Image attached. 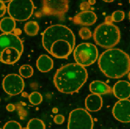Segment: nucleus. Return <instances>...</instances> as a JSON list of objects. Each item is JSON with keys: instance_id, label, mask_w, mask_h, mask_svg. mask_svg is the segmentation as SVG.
<instances>
[{"instance_id": "nucleus-1", "label": "nucleus", "mask_w": 130, "mask_h": 129, "mask_svg": "<svg viewBox=\"0 0 130 129\" xmlns=\"http://www.w3.org/2000/svg\"><path fill=\"white\" fill-rule=\"evenodd\" d=\"M42 42L45 49L52 56L65 59L72 52L75 45V38L67 27L56 24L47 28L43 32Z\"/></svg>"}, {"instance_id": "nucleus-2", "label": "nucleus", "mask_w": 130, "mask_h": 129, "mask_svg": "<svg viewBox=\"0 0 130 129\" xmlns=\"http://www.w3.org/2000/svg\"><path fill=\"white\" fill-rule=\"evenodd\" d=\"M88 74L84 67L69 63L57 70L54 83L59 91L70 94L77 92L87 81Z\"/></svg>"}, {"instance_id": "nucleus-3", "label": "nucleus", "mask_w": 130, "mask_h": 129, "mask_svg": "<svg viewBox=\"0 0 130 129\" xmlns=\"http://www.w3.org/2000/svg\"><path fill=\"white\" fill-rule=\"evenodd\" d=\"M98 63L101 71L111 79H120L130 71L129 56L118 48H110L104 51Z\"/></svg>"}, {"instance_id": "nucleus-4", "label": "nucleus", "mask_w": 130, "mask_h": 129, "mask_svg": "<svg viewBox=\"0 0 130 129\" xmlns=\"http://www.w3.org/2000/svg\"><path fill=\"white\" fill-rule=\"evenodd\" d=\"M93 38L98 45L105 48H111L120 42V32L118 27L112 23L111 16H108L105 22L95 29Z\"/></svg>"}, {"instance_id": "nucleus-5", "label": "nucleus", "mask_w": 130, "mask_h": 129, "mask_svg": "<svg viewBox=\"0 0 130 129\" xmlns=\"http://www.w3.org/2000/svg\"><path fill=\"white\" fill-rule=\"evenodd\" d=\"M33 2L29 0H13L9 2L7 11L14 20L24 21L29 19L33 13Z\"/></svg>"}, {"instance_id": "nucleus-6", "label": "nucleus", "mask_w": 130, "mask_h": 129, "mask_svg": "<svg viewBox=\"0 0 130 129\" xmlns=\"http://www.w3.org/2000/svg\"><path fill=\"white\" fill-rule=\"evenodd\" d=\"M73 56L76 63L85 67L93 64L96 61L98 57V51L93 44L82 43L75 48Z\"/></svg>"}, {"instance_id": "nucleus-7", "label": "nucleus", "mask_w": 130, "mask_h": 129, "mask_svg": "<svg viewBox=\"0 0 130 129\" xmlns=\"http://www.w3.org/2000/svg\"><path fill=\"white\" fill-rule=\"evenodd\" d=\"M93 127V119L86 110L78 108L70 112L68 129H92Z\"/></svg>"}, {"instance_id": "nucleus-8", "label": "nucleus", "mask_w": 130, "mask_h": 129, "mask_svg": "<svg viewBox=\"0 0 130 129\" xmlns=\"http://www.w3.org/2000/svg\"><path fill=\"white\" fill-rule=\"evenodd\" d=\"M69 1L66 0L43 1L42 10L38 16H56L61 20H64L65 14L69 10Z\"/></svg>"}, {"instance_id": "nucleus-9", "label": "nucleus", "mask_w": 130, "mask_h": 129, "mask_svg": "<svg viewBox=\"0 0 130 129\" xmlns=\"http://www.w3.org/2000/svg\"><path fill=\"white\" fill-rule=\"evenodd\" d=\"M2 87L5 91L8 94L17 95L23 90L24 83L22 77L19 75L9 74L4 78Z\"/></svg>"}, {"instance_id": "nucleus-10", "label": "nucleus", "mask_w": 130, "mask_h": 129, "mask_svg": "<svg viewBox=\"0 0 130 129\" xmlns=\"http://www.w3.org/2000/svg\"><path fill=\"white\" fill-rule=\"evenodd\" d=\"M115 119L122 123L130 122V100H120L115 105L112 110Z\"/></svg>"}, {"instance_id": "nucleus-11", "label": "nucleus", "mask_w": 130, "mask_h": 129, "mask_svg": "<svg viewBox=\"0 0 130 129\" xmlns=\"http://www.w3.org/2000/svg\"><path fill=\"white\" fill-rule=\"evenodd\" d=\"M13 47L22 54L24 47L23 42L18 36L11 33L0 35V57L2 52L6 48Z\"/></svg>"}, {"instance_id": "nucleus-12", "label": "nucleus", "mask_w": 130, "mask_h": 129, "mask_svg": "<svg viewBox=\"0 0 130 129\" xmlns=\"http://www.w3.org/2000/svg\"><path fill=\"white\" fill-rule=\"evenodd\" d=\"M112 92L120 100L128 99L130 97V83L124 80L118 81L114 86Z\"/></svg>"}, {"instance_id": "nucleus-13", "label": "nucleus", "mask_w": 130, "mask_h": 129, "mask_svg": "<svg viewBox=\"0 0 130 129\" xmlns=\"http://www.w3.org/2000/svg\"><path fill=\"white\" fill-rule=\"evenodd\" d=\"M96 14L91 11H85L78 13L73 18V22L75 24L89 26L96 22Z\"/></svg>"}, {"instance_id": "nucleus-14", "label": "nucleus", "mask_w": 130, "mask_h": 129, "mask_svg": "<svg viewBox=\"0 0 130 129\" xmlns=\"http://www.w3.org/2000/svg\"><path fill=\"white\" fill-rule=\"evenodd\" d=\"M21 53L17 48L9 47L2 52L0 61L6 64H13L18 61L21 56Z\"/></svg>"}, {"instance_id": "nucleus-15", "label": "nucleus", "mask_w": 130, "mask_h": 129, "mask_svg": "<svg viewBox=\"0 0 130 129\" xmlns=\"http://www.w3.org/2000/svg\"><path fill=\"white\" fill-rule=\"evenodd\" d=\"M85 104L88 110L91 112H96L101 109L103 101L100 95L92 94L87 96Z\"/></svg>"}, {"instance_id": "nucleus-16", "label": "nucleus", "mask_w": 130, "mask_h": 129, "mask_svg": "<svg viewBox=\"0 0 130 129\" xmlns=\"http://www.w3.org/2000/svg\"><path fill=\"white\" fill-rule=\"evenodd\" d=\"M89 89L92 94L100 95L112 92V89L109 86L104 82L98 80L91 83Z\"/></svg>"}, {"instance_id": "nucleus-17", "label": "nucleus", "mask_w": 130, "mask_h": 129, "mask_svg": "<svg viewBox=\"0 0 130 129\" xmlns=\"http://www.w3.org/2000/svg\"><path fill=\"white\" fill-rule=\"evenodd\" d=\"M53 61L48 55H42L37 61L36 66L38 69L42 72H49L53 67Z\"/></svg>"}, {"instance_id": "nucleus-18", "label": "nucleus", "mask_w": 130, "mask_h": 129, "mask_svg": "<svg viewBox=\"0 0 130 129\" xmlns=\"http://www.w3.org/2000/svg\"><path fill=\"white\" fill-rule=\"evenodd\" d=\"M15 27V20L10 17H4L0 21V30L4 33H11Z\"/></svg>"}, {"instance_id": "nucleus-19", "label": "nucleus", "mask_w": 130, "mask_h": 129, "mask_svg": "<svg viewBox=\"0 0 130 129\" xmlns=\"http://www.w3.org/2000/svg\"><path fill=\"white\" fill-rule=\"evenodd\" d=\"M39 27L36 21H30L25 24L24 30L26 33L30 36H34L38 34Z\"/></svg>"}, {"instance_id": "nucleus-20", "label": "nucleus", "mask_w": 130, "mask_h": 129, "mask_svg": "<svg viewBox=\"0 0 130 129\" xmlns=\"http://www.w3.org/2000/svg\"><path fill=\"white\" fill-rule=\"evenodd\" d=\"M27 129H45V126L41 120L33 119L28 122Z\"/></svg>"}, {"instance_id": "nucleus-21", "label": "nucleus", "mask_w": 130, "mask_h": 129, "mask_svg": "<svg viewBox=\"0 0 130 129\" xmlns=\"http://www.w3.org/2000/svg\"><path fill=\"white\" fill-rule=\"evenodd\" d=\"M20 75L24 78H29L33 75L34 70L30 65L25 64L21 66L19 69Z\"/></svg>"}, {"instance_id": "nucleus-22", "label": "nucleus", "mask_w": 130, "mask_h": 129, "mask_svg": "<svg viewBox=\"0 0 130 129\" xmlns=\"http://www.w3.org/2000/svg\"><path fill=\"white\" fill-rule=\"evenodd\" d=\"M29 99L32 104L37 105L41 104L42 101L43 97L40 93L37 92H34L29 95Z\"/></svg>"}, {"instance_id": "nucleus-23", "label": "nucleus", "mask_w": 130, "mask_h": 129, "mask_svg": "<svg viewBox=\"0 0 130 129\" xmlns=\"http://www.w3.org/2000/svg\"><path fill=\"white\" fill-rule=\"evenodd\" d=\"M125 17V13L122 11L118 10L114 11L111 16L112 22H119L122 21Z\"/></svg>"}, {"instance_id": "nucleus-24", "label": "nucleus", "mask_w": 130, "mask_h": 129, "mask_svg": "<svg viewBox=\"0 0 130 129\" xmlns=\"http://www.w3.org/2000/svg\"><path fill=\"white\" fill-rule=\"evenodd\" d=\"M79 35L84 40L89 39L92 37V33L89 29L87 27H83L79 31Z\"/></svg>"}, {"instance_id": "nucleus-25", "label": "nucleus", "mask_w": 130, "mask_h": 129, "mask_svg": "<svg viewBox=\"0 0 130 129\" xmlns=\"http://www.w3.org/2000/svg\"><path fill=\"white\" fill-rule=\"evenodd\" d=\"M3 129H22L20 124L15 121L7 122L4 126Z\"/></svg>"}, {"instance_id": "nucleus-26", "label": "nucleus", "mask_w": 130, "mask_h": 129, "mask_svg": "<svg viewBox=\"0 0 130 129\" xmlns=\"http://www.w3.org/2000/svg\"><path fill=\"white\" fill-rule=\"evenodd\" d=\"M65 118L64 116L60 114L56 115L54 118V122L57 124H61L64 121Z\"/></svg>"}, {"instance_id": "nucleus-27", "label": "nucleus", "mask_w": 130, "mask_h": 129, "mask_svg": "<svg viewBox=\"0 0 130 129\" xmlns=\"http://www.w3.org/2000/svg\"><path fill=\"white\" fill-rule=\"evenodd\" d=\"M6 11V7L5 4L2 1H0V17H2Z\"/></svg>"}, {"instance_id": "nucleus-28", "label": "nucleus", "mask_w": 130, "mask_h": 129, "mask_svg": "<svg viewBox=\"0 0 130 129\" xmlns=\"http://www.w3.org/2000/svg\"><path fill=\"white\" fill-rule=\"evenodd\" d=\"M90 5L88 2H83L80 5V8L81 10H83V11H88V10L90 8Z\"/></svg>"}, {"instance_id": "nucleus-29", "label": "nucleus", "mask_w": 130, "mask_h": 129, "mask_svg": "<svg viewBox=\"0 0 130 129\" xmlns=\"http://www.w3.org/2000/svg\"><path fill=\"white\" fill-rule=\"evenodd\" d=\"M7 110L10 112H12L15 110V106L12 104H9L6 107Z\"/></svg>"}, {"instance_id": "nucleus-30", "label": "nucleus", "mask_w": 130, "mask_h": 129, "mask_svg": "<svg viewBox=\"0 0 130 129\" xmlns=\"http://www.w3.org/2000/svg\"><path fill=\"white\" fill-rule=\"evenodd\" d=\"M88 2L89 3L90 5H94V4H95L96 1H89Z\"/></svg>"}, {"instance_id": "nucleus-31", "label": "nucleus", "mask_w": 130, "mask_h": 129, "mask_svg": "<svg viewBox=\"0 0 130 129\" xmlns=\"http://www.w3.org/2000/svg\"><path fill=\"white\" fill-rule=\"evenodd\" d=\"M113 1H104V2H109V3H110V2H113Z\"/></svg>"}, {"instance_id": "nucleus-32", "label": "nucleus", "mask_w": 130, "mask_h": 129, "mask_svg": "<svg viewBox=\"0 0 130 129\" xmlns=\"http://www.w3.org/2000/svg\"><path fill=\"white\" fill-rule=\"evenodd\" d=\"M128 78H129V80H130V72L129 73V75H128Z\"/></svg>"}, {"instance_id": "nucleus-33", "label": "nucleus", "mask_w": 130, "mask_h": 129, "mask_svg": "<svg viewBox=\"0 0 130 129\" xmlns=\"http://www.w3.org/2000/svg\"><path fill=\"white\" fill-rule=\"evenodd\" d=\"M129 19H130V11H129Z\"/></svg>"}, {"instance_id": "nucleus-34", "label": "nucleus", "mask_w": 130, "mask_h": 129, "mask_svg": "<svg viewBox=\"0 0 130 129\" xmlns=\"http://www.w3.org/2000/svg\"><path fill=\"white\" fill-rule=\"evenodd\" d=\"M129 2V3H130V1Z\"/></svg>"}]
</instances>
